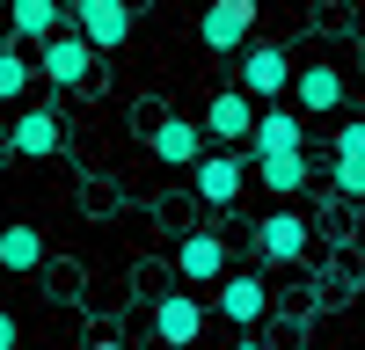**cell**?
<instances>
[{"mask_svg":"<svg viewBox=\"0 0 365 350\" xmlns=\"http://www.w3.org/2000/svg\"><path fill=\"white\" fill-rule=\"evenodd\" d=\"M66 8H73V29L96 51H117L132 37V0H66Z\"/></svg>","mask_w":365,"mask_h":350,"instance_id":"6da1fadb","label":"cell"},{"mask_svg":"<svg viewBox=\"0 0 365 350\" xmlns=\"http://www.w3.org/2000/svg\"><path fill=\"white\" fill-rule=\"evenodd\" d=\"M249 29H256V0H212L197 15L205 51H249Z\"/></svg>","mask_w":365,"mask_h":350,"instance_id":"7a4b0ae2","label":"cell"},{"mask_svg":"<svg viewBox=\"0 0 365 350\" xmlns=\"http://www.w3.org/2000/svg\"><path fill=\"white\" fill-rule=\"evenodd\" d=\"M37 73H44L51 88H81L88 73H96V44H88L81 29H66V37H51V44L37 51Z\"/></svg>","mask_w":365,"mask_h":350,"instance_id":"3957f363","label":"cell"},{"mask_svg":"<svg viewBox=\"0 0 365 350\" xmlns=\"http://www.w3.org/2000/svg\"><path fill=\"white\" fill-rule=\"evenodd\" d=\"M256 124H263V110H256V95H249V88H227V95H212V110H205V132L220 139V146L256 139Z\"/></svg>","mask_w":365,"mask_h":350,"instance_id":"277c9868","label":"cell"},{"mask_svg":"<svg viewBox=\"0 0 365 350\" xmlns=\"http://www.w3.org/2000/svg\"><path fill=\"white\" fill-rule=\"evenodd\" d=\"M299 73H292V58L278 51V44H249L241 51V88H249V95L263 102V95H285Z\"/></svg>","mask_w":365,"mask_h":350,"instance_id":"5b68a950","label":"cell"},{"mask_svg":"<svg viewBox=\"0 0 365 350\" xmlns=\"http://www.w3.org/2000/svg\"><path fill=\"white\" fill-rule=\"evenodd\" d=\"M58 139H66L58 110H22L15 124H8V154H22V161H44V154H58Z\"/></svg>","mask_w":365,"mask_h":350,"instance_id":"8992f818","label":"cell"},{"mask_svg":"<svg viewBox=\"0 0 365 350\" xmlns=\"http://www.w3.org/2000/svg\"><path fill=\"white\" fill-rule=\"evenodd\" d=\"M197 329H205V307L190 299V292H168V299L154 307V336H161L168 350H190V343H197Z\"/></svg>","mask_w":365,"mask_h":350,"instance_id":"52a82bcc","label":"cell"},{"mask_svg":"<svg viewBox=\"0 0 365 350\" xmlns=\"http://www.w3.org/2000/svg\"><path fill=\"white\" fill-rule=\"evenodd\" d=\"M182 285H227V241L220 233H182Z\"/></svg>","mask_w":365,"mask_h":350,"instance_id":"ba28073f","label":"cell"},{"mask_svg":"<svg viewBox=\"0 0 365 350\" xmlns=\"http://www.w3.org/2000/svg\"><path fill=\"white\" fill-rule=\"evenodd\" d=\"M154 154L168 168H197L205 161V132L190 124V117H161V124H154Z\"/></svg>","mask_w":365,"mask_h":350,"instance_id":"9c48e42d","label":"cell"},{"mask_svg":"<svg viewBox=\"0 0 365 350\" xmlns=\"http://www.w3.org/2000/svg\"><path fill=\"white\" fill-rule=\"evenodd\" d=\"M220 314L234 321V329H256V321L270 314V285L263 277H227L220 285Z\"/></svg>","mask_w":365,"mask_h":350,"instance_id":"30bf717a","label":"cell"},{"mask_svg":"<svg viewBox=\"0 0 365 350\" xmlns=\"http://www.w3.org/2000/svg\"><path fill=\"white\" fill-rule=\"evenodd\" d=\"M292 95H299V110H307V117H329V110L344 102V73H336V66H299Z\"/></svg>","mask_w":365,"mask_h":350,"instance_id":"8fae6325","label":"cell"},{"mask_svg":"<svg viewBox=\"0 0 365 350\" xmlns=\"http://www.w3.org/2000/svg\"><path fill=\"white\" fill-rule=\"evenodd\" d=\"M256 248H263L270 262H299V248H307V226H299V212H270V219L256 226Z\"/></svg>","mask_w":365,"mask_h":350,"instance_id":"7c38bea8","label":"cell"},{"mask_svg":"<svg viewBox=\"0 0 365 350\" xmlns=\"http://www.w3.org/2000/svg\"><path fill=\"white\" fill-rule=\"evenodd\" d=\"M190 175H197V197H205V204H234V197H241V161H234V154H205Z\"/></svg>","mask_w":365,"mask_h":350,"instance_id":"4fadbf2b","label":"cell"},{"mask_svg":"<svg viewBox=\"0 0 365 350\" xmlns=\"http://www.w3.org/2000/svg\"><path fill=\"white\" fill-rule=\"evenodd\" d=\"M58 0H15V37L22 44H51V37H66V29H58Z\"/></svg>","mask_w":365,"mask_h":350,"instance_id":"5bb4252c","label":"cell"},{"mask_svg":"<svg viewBox=\"0 0 365 350\" xmlns=\"http://www.w3.org/2000/svg\"><path fill=\"white\" fill-rule=\"evenodd\" d=\"M270 154H299V117L292 110H263V124H256V161Z\"/></svg>","mask_w":365,"mask_h":350,"instance_id":"9a60e30c","label":"cell"},{"mask_svg":"<svg viewBox=\"0 0 365 350\" xmlns=\"http://www.w3.org/2000/svg\"><path fill=\"white\" fill-rule=\"evenodd\" d=\"M0 262H8L15 277L37 270V262H44V233H37V226H8V233H0Z\"/></svg>","mask_w":365,"mask_h":350,"instance_id":"2e32d148","label":"cell"},{"mask_svg":"<svg viewBox=\"0 0 365 350\" xmlns=\"http://www.w3.org/2000/svg\"><path fill=\"white\" fill-rule=\"evenodd\" d=\"M256 175H263L278 197H292L299 183H307V154H270V161H256Z\"/></svg>","mask_w":365,"mask_h":350,"instance_id":"e0dca14e","label":"cell"},{"mask_svg":"<svg viewBox=\"0 0 365 350\" xmlns=\"http://www.w3.org/2000/svg\"><path fill=\"white\" fill-rule=\"evenodd\" d=\"M29 80H37V66H29V58H22V51L8 44V51H0V95H8V102H15V95H22V88H29Z\"/></svg>","mask_w":365,"mask_h":350,"instance_id":"ac0fdd59","label":"cell"},{"mask_svg":"<svg viewBox=\"0 0 365 350\" xmlns=\"http://www.w3.org/2000/svg\"><path fill=\"white\" fill-rule=\"evenodd\" d=\"M336 161L365 168V117H358V124H344V132H336Z\"/></svg>","mask_w":365,"mask_h":350,"instance_id":"d6986e66","label":"cell"},{"mask_svg":"<svg viewBox=\"0 0 365 350\" xmlns=\"http://www.w3.org/2000/svg\"><path fill=\"white\" fill-rule=\"evenodd\" d=\"M329 175H336V190H344V197H365V168H351V161H336V168H329Z\"/></svg>","mask_w":365,"mask_h":350,"instance_id":"ffe728a7","label":"cell"},{"mask_svg":"<svg viewBox=\"0 0 365 350\" xmlns=\"http://www.w3.org/2000/svg\"><path fill=\"white\" fill-rule=\"evenodd\" d=\"M88 350H125V343H117V336H96V343H88Z\"/></svg>","mask_w":365,"mask_h":350,"instance_id":"44dd1931","label":"cell"},{"mask_svg":"<svg viewBox=\"0 0 365 350\" xmlns=\"http://www.w3.org/2000/svg\"><path fill=\"white\" fill-rule=\"evenodd\" d=\"M234 350H270V343H256V336H241V343H234Z\"/></svg>","mask_w":365,"mask_h":350,"instance_id":"7402d4cb","label":"cell"},{"mask_svg":"<svg viewBox=\"0 0 365 350\" xmlns=\"http://www.w3.org/2000/svg\"><path fill=\"white\" fill-rule=\"evenodd\" d=\"M322 8H344V0H322Z\"/></svg>","mask_w":365,"mask_h":350,"instance_id":"603a6c76","label":"cell"}]
</instances>
